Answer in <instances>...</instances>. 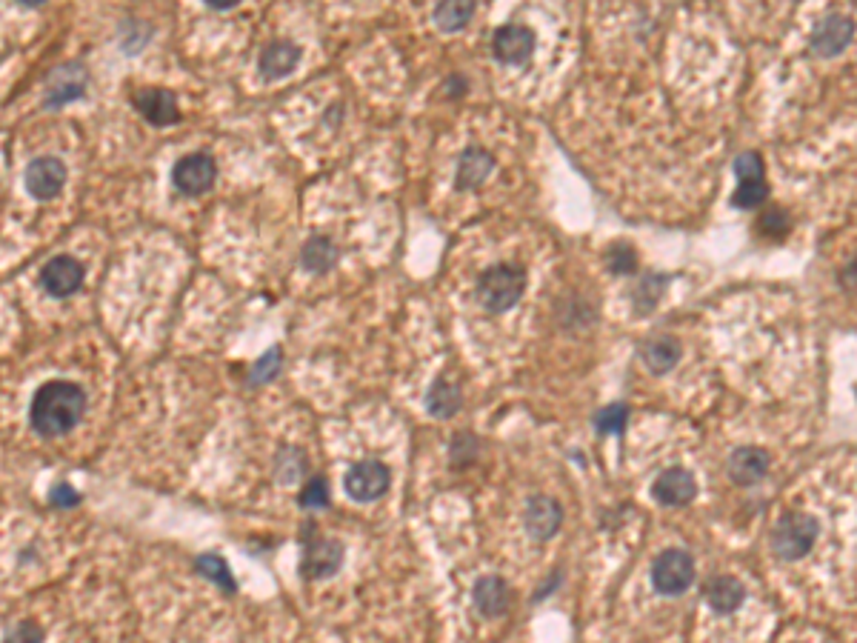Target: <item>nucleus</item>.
I'll return each instance as SVG.
<instances>
[{
	"label": "nucleus",
	"mask_w": 857,
	"mask_h": 643,
	"mask_svg": "<svg viewBox=\"0 0 857 643\" xmlns=\"http://www.w3.org/2000/svg\"><path fill=\"white\" fill-rule=\"evenodd\" d=\"M86 412V392L72 381H49L40 386L29 406V421L43 438L72 432Z\"/></svg>",
	"instance_id": "f257e3e1"
},
{
	"label": "nucleus",
	"mask_w": 857,
	"mask_h": 643,
	"mask_svg": "<svg viewBox=\"0 0 857 643\" xmlns=\"http://www.w3.org/2000/svg\"><path fill=\"white\" fill-rule=\"evenodd\" d=\"M523 292H526V269L515 263H495L478 281V303L492 315L515 309Z\"/></svg>",
	"instance_id": "f03ea898"
},
{
	"label": "nucleus",
	"mask_w": 857,
	"mask_h": 643,
	"mask_svg": "<svg viewBox=\"0 0 857 643\" xmlns=\"http://www.w3.org/2000/svg\"><path fill=\"white\" fill-rule=\"evenodd\" d=\"M820 523L809 512H786L772 532V549L783 561H800L818 541Z\"/></svg>",
	"instance_id": "7ed1b4c3"
},
{
	"label": "nucleus",
	"mask_w": 857,
	"mask_h": 643,
	"mask_svg": "<svg viewBox=\"0 0 857 643\" xmlns=\"http://www.w3.org/2000/svg\"><path fill=\"white\" fill-rule=\"evenodd\" d=\"M695 583V561L683 549H666L652 563V586L660 595L675 598Z\"/></svg>",
	"instance_id": "20e7f679"
},
{
	"label": "nucleus",
	"mask_w": 857,
	"mask_h": 643,
	"mask_svg": "<svg viewBox=\"0 0 857 643\" xmlns=\"http://www.w3.org/2000/svg\"><path fill=\"white\" fill-rule=\"evenodd\" d=\"M218 178V163L212 155L206 152H192V155H183L175 169H172V183L178 186L180 195H203L212 189V183Z\"/></svg>",
	"instance_id": "39448f33"
},
{
	"label": "nucleus",
	"mask_w": 857,
	"mask_h": 643,
	"mask_svg": "<svg viewBox=\"0 0 857 643\" xmlns=\"http://www.w3.org/2000/svg\"><path fill=\"white\" fill-rule=\"evenodd\" d=\"M389 481H392V475H389V466H386V463L360 461L346 472L343 489H346V495H349L352 501L369 503L386 495Z\"/></svg>",
	"instance_id": "423d86ee"
},
{
	"label": "nucleus",
	"mask_w": 857,
	"mask_h": 643,
	"mask_svg": "<svg viewBox=\"0 0 857 643\" xmlns=\"http://www.w3.org/2000/svg\"><path fill=\"white\" fill-rule=\"evenodd\" d=\"M343 566V543L335 538H306L300 569L309 581H323L338 575Z\"/></svg>",
	"instance_id": "0eeeda50"
},
{
	"label": "nucleus",
	"mask_w": 857,
	"mask_h": 643,
	"mask_svg": "<svg viewBox=\"0 0 857 643\" xmlns=\"http://www.w3.org/2000/svg\"><path fill=\"white\" fill-rule=\"evenodd\" d=\"M852 41H855V21L846 18V15H840V12H832V15H826V18L820 21L818 29L812 32L809 46H812V52H815L818 58H838L840 52L849 49V43Z\"/></svg>",
	"instance_id": "6e6552de"
},
{
	"label": "nucleus",
	"mask_w": 857,
	"mask_h": 643,
	"mask_svg": "<svg viewBox=\"0 0 857 643\" xmlns=\"http://www.w3.org/2000/svg\"><path fill=\"white\" fill-rule=\"evenodd\" d=\"M26 192L38 201H52L58 198L63 183H66V163L60 158H35V161L26 166Z\"/></svg>",
	"instance_id": "1a4fd4ad"
},
{
	"label": "nucleus",
	"mask_w": 857,
	"mask_h": 643,
	"mask_svg": "<svg viewBox=\"0 0 857 643\" xmlns=\"http://www.w3.org/2000/svg\"><path fill=\"white\" fill-rule=\"evenodd\" d=\"M535 46H538V38L529 26H518V23H509V26H500L492 38V52L500 63H509V66H518V63H526L532 55H535Z\"/></svg>",
	"instance_id": "9d476101"
},
{
	"label": "nucleus",
	"mask_w": 857,
	"mask_h": 643,
	"mask_svg": "<svg viewBox=\"0 0 857 643\" xmlns=\"http://www.w3.org/2000/svg\"><path fill=\"white\" fill-rule=\"evenodd\" d=\"M695 495H698L695 475L689 469H680V466L663 469L652 483V498L660 506H686L689 501H695Z\"/></svg>",
	"instance_id": "9b49d317"
},
{
	"label": "nucleus",
	"mask_w": 857,
	"mask_h": 643,
	"mask_svg": "<svg viewBox=\"0 0 857 643\" xmlns=\"http://www.w3.org/2000/svg\"><path fill=\"white\" fill-rule=\"evenodd\" d=\"M86 86H89L86 69H83L80 63H63V66H58V69L49 75V81H46V101L43 103H46L49 109H58L63 103L78 101L80 95L86 92Z\"/></svg>",
	"instance_id": "f8f14e48"
},
{
	"label": "nucleus",
	"mask_w": 857,
	"mask_h": 643,
	"mask_svg": "<svg viewBox=\"0 0 857 643\" xmlns=\"http://www.w3.org/2000/svg\"><path fill=\"white\" fill-rule=\"evenodd\" d=\"M40 283H43L46 295H52V298H69V295L78 292L80 283H83V266H80V261H75V258H69V255H58V258H52V261L43 266Z\"/></svg>",
	"instance_id": "ddd939ff"
},
{
	"label": "nucleus",
	"mask_w": 857,
	"mask_h": 643,
	"mask_svg": "<svg viewBox=\"0 0 857 643\" xmlns=\"http://www.w3.org/2000/svg\"><path fill=\"white\" fill-rule=\"evenodd\" d=\"M135 109L152 126H172L180 121L178 98L169 89H140L135 95Z\"/></svg>",
	"instance_id": "4468645a"
},
{
	"label": "nucleus",
	"mask_w": 857,
	"mask_h": 643,
	"mask_svg": "<svg viewBox=\"0 0 857 643\" xmlns=\"http://www.w3.org/2000/svg\"><path fill=\"white\" fill-rule=\"evenodd\" d=\"M523 523H526V532L535 541H549L560 529V523H563V509L558 506V501H552L546 495H535L532 501L526 503Z\"/></svg>",
	"instance_id": "2eb2a0df"
},
{
	"label": "nucleus",
	"mask_w": 857,
	"mask_h": 643,
	"mask_svg": "<svg viewBox=\"0 0 857 643\" xmlns=\"http://www.w3.org/2000/svg\"><path fill=\"white\" fill-rule=\"evenodd\" d=\"M769 472V455L758 446H740L729 458V478L738 486H755Z\"/></svg>",
	"instance_id": "dca6fc26"
},
{
	"label": "nucleus",
	"mask_w": 857,
	"mask_h": 643,
	"mask_svg": "<svg viewBox=\"0 0 857 643\" xmlns=\"http://www.w3.org/2000/svg\"><path fill=\"white\" fill-rule=\"evenodd\" d=\"M300 63V46L292 41H272L263 52H260L258 69L266 81H278L295 72V66Z\"/></svg>",
	"instance_id": "f3484780"
},
{
	"label": "nucleus",
	"mask_w": 857,
	"mask_h": 643,
	"mask_svg": "<svg viewBox=\"0 0 857 643\" xmlns=\"http://www.w3.org/2000/svg\"><path fill=\"white\" fill-rule=\"evenodd\" d=\"M472 598H475V609H478L483 618H500V615L509 609V603H512V592H509V586L500 581V578L486 575V578H480V581L475 583Z\"/></svg>",
	"instance_id": "a211bd4d"
},
{
	"label": "nucleus",
	"mask_w": 857,
	"mask_h": 643,
	"mask_svg": "<svg viewBox=\"0 0 857 643\" xmlns=\"http://www.w3.org/2000/svg\"><path fill=\"white\" fill-rule=\"evenodd\" d=\"M703 598L715 612L729 615V612L740 609V603L746 601V586L738 578H732V575H718V578H712V581L706 583Z\"/></svg>",
	"instance_id": "6ab92c4d"
},
{
	"label": "nucleus",
	"mask_w": 857,
	"mask_h": 643,
	"mask_svg": "<svg viewBox=\"0 0 857 643\" xmlns=\"http://www.w3.org/2000/svg\"><path fill=\"white\" fill-rule=\"evenodd\" d=\"M495 169V158L486 149H466L458 161V175H455V186L458 189H475L480 183L489 178V172Z\"/></svg>",
	"instance_id": "aec40b11"
},
{
	"label": "nucleus",
	"mask_w": 857,
	"mask_h": 643,
	"mask_svg": "<svg viewBox=\"0 0 857 643\" xmlns=\"http://www.w3.org/2000/svg\"><path fill=\"white\" fill-rule=\"evenodd\" d=\"M680 361V341L672 335H655L643 343V363L655 372L666 375L669 369H675Z\"/></svg>",
	"instance_id": "412c9836"
},
{
	"label": "nucleus",
	"mask_w": 857,
	"mask_h": 643,
	"mask_svg": "<svg viewBox=\"0 0 857 643\" xmlns=\"http://www.w3.org/2000/svg\"><path fill=\"white\" fill-rule=\"evenodd\" d=\"M460 403H463V398H460L458 383L446 381V378H438L432 383V389L426 395V409L435 418H452L460 409Z\"/></svg>",
	"instance_id": "4be33fe9"
},
{
	"label": "nucleus",
	"mask_w": 857,
	"mask_h": 643,
	"mask_svg": "<svg viewBox=\"0 0 857 643\" xmlns=\"http://www.w3.org/2000/svg\"><path fill=\"white\" fill-rule=\"evenodd\" d=\"M338 255V246L329 241V238H312V241L303 246L300 263H303L309 272H329V269L338 263Z\"/></svg>",
	"instance_id": "5701e85b"
},
{
	"label": "nucleus",
	"mask_w": 857,
	"mask_h": 643,
	"mask_svg": "<svg viewBox=\"0 0 857 643\" xmlns=\"http://www.w3.org/2000/svg\"><path fill=\"white\" fill-rule=\"evenodd\" d=\"M475 15V3L472 0H449V3H440L435 9V23H438L440 32H460L466 29V23L472 21Z\"/></svg>",
	"instance_id": "b1692460"
},
{
	"label": "nucleus",
	"mask_w": 857,
	"mask_h": 643,
	"mask_svg": "<svg viewBox=\"0 0 857 643\" xmlns=\"http://www.w3.org/2000/svg\"><path fill=\"white\" fill-rule=\"evenodd\" d=\"M666 275H646V278H640L638 286L632 289V298H635V309H638L640 315H649L655 306H658L660 295H663V289H666Z\"/></svg>",
	"instance_id": "393cba45"
},
{
	"label": "nucleus",
	"mask_w": 857,
	"mask_h": 643,
	"mask_svg": "<svg viewBox=\"0 0 857 643\" xmlns=\"http://www.w3.org/2000/svg\"><path fill=\"white\" fill-rule=\"evenodd\" d=\"M629 423V406L626 403H609L595 415V429L600 435H620Z\"/></svg>",
	"instance_id": "a878e982"
},
{
	"label": "nucleus",
	"mask_w": 857,
	"mask_h": 643,
	"mask_svg": "<svg viewBox=\"0 0 857 643\" xmlns=\"http://www.w3.org/2000/svg\"><path fill=\"white\" fill-rule=\"evenodd\" d=\"M766 198H769L766 181H746L738 183V189L732 195V206L740 212H749V209H758L760 203H766Z\"/></svg>",
	"instance_id": "bb28decb"
},
{
	"label": "nucleus",
	"mask_w": 857,
	"mask_h": 643,
	"mask_svg": "<svg viewBox=\"0 0 857 643\" xmlns=\"http://www.w3.org/2000/svg\"><path fill=\"white\" fill-rule=\"evenodd\" d=\"M195 566H198V572L203 575V578L215 581L220 589H229V592H235L232 572H229V566H226V561H223L220 555H200Z\"/></svg>",
	"instance_id": "cd10ccee"
},
{
	"label": "nucleus",
	"mask_w": 857,
	"mask_h": 643,
	"mask_svg": "<svg viewBox=\"0 0 857 643\" xmlns=\"http://www.w3.org/2000/svg\"><path fill=\"white\" fill-rule=\"evenodd\" d=\"M306 472V461H303V452L300 449H283L275 461V475H278L283 483H295L298 478H303Z\"/></svg>",
	"instance_id": "c85d7f7f"
},
{
	"label": "nucleus",
	"mask_w": 857,
	"mask_h": 643,
	"mask_svg": "<svg viewBox=\"0 0 857 643\" xmlns=\"http://www.w3.org/2000/svg\"><path fill=\"white\" fill-rule=\"evenodd\" d=\"M606 266L609 272L615 275H632L638 269V258H635V249L629 243H615L606 255Z\"/></svg>",
	"instance_id": "c756f323"
},
{
	"label": "nucleus",
	"mask_w": 857,
	"mask_h": 643,
	"mask_svg": "<svg viewBox=\"0 0 857 643\" xmlns=\"http://www.w3.org/2000/svg\"><path fill=\"white\" fill-rule=\"evenodd\" d=\"M735 178H738V183H746V181H766L763 178V158H760L758 152H740L738 158H735Z\"/></svg>",
	"instance_id": "7c9ffc66"
},
{
	"label": "nucleus",
	"mask_w": 857,
	"mask_h": 643,
	"mask_svg": "<svg viewBox=\"0 0 857 643\" xmlns=\"http://www.w3.org/2000/svg\"><path fill=\"white\" fill-rule=\"evenodd\" d=\"M300 503L306 509H326L329 506V483L323 481V478L306 483L303 492H300Z\"/></svg>",
	"instance_id": "2f4dec72"
},
{
	"label": "nucleus",
	"mask_w": 857,
	"mask_h": 643,
	"mask_svg": "<svg viewBox=\"0 0 857 643\" xmlns=\"http://www.w3.org/2000/svg\"><path fill=\"white\" fill-rule=\"evenodd\" d=\"M789 226H792V218L786 215V209H769V212H763V218H760V232L769 235V238L786 235Z\"/></svg>",
	"instance_id": "473e14b6"
},
{
	"label": "nucleus",
	"mask_w": 857,
	"mask_h": 643,
	"mask_svg": "<svg viewBox=\"0 0 857 643\" xmlns=\"http://www.w3.org/2000/svg\"><path fill=\"white\" fill-rule=\"evenodd\" d=\"M278 366H280V349H269V352H266V355H263V358L255 363V369H252L249 381L266 383L269 378H275V375H278Z\"/></svg>",
	"instance_id": "72a5a7b5"
},
{
	"label": "nucleus",
	"mask_w": 857,
	"mask_h": 643,
	"mask_svg": "<svg viewBox=\"0 0 857 643\" xmlns=\"http://www.w3.org/2000/svg\"><path fill=\"white\" fill-rule=\"evenodd\" d=\"M49 503L58 506V509H69V506H78L80 495L69 483H55V486L49 489Z\"/></svg>",
	"instance_id": "f704fd0d"
},
{
	"label": "nucleus",
	"mask_w": 857,
	"mask_h": 643,
	"mask_svg": "<svg viewBox=\"0 0 857 643\" xmlns=\"http://www.w3.org/2000/svg\"><path fill=\"white\" fill-rule=\"evenodd\" d=\"M6 643H43V629H40L35 621H23L18 629L6 638Z\"/></svg>",
	"instance_id": "c9c22d12"
},
{
	"label": "nucleus",
	"mask_w": 857,
	"mask_h": 643,
	"mask_svg": "<svg viewBox=\"0 0 857 643\" xmlns=\"http://www.w3.org/2000/svg\"><path fill=\"white\" fill-rule=\"evenodd\" d=\"M206 6H209V9H220V12H226V9H235L238 3H235V0H209Z\"/></svg>",
	"instance_id": "e433bc0d"
}]
</instances>
